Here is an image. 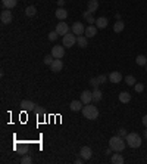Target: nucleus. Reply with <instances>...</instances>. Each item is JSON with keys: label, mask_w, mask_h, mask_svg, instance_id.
Instances as JSON below:
<instances>
[{"label": "nucleus", "mask_w": 147, "mask_h": 164, "mask_svg": "<svg viewBox=\"0 0 147 164\" xmlns=\"http://www.w3.org/2000/svg\"><path fill=\"white\" fill-rule=\"evenodd\" d=\"M109 148H112L113 152H122V151L125 149V141H124V138H121L119 135L110 138L109 139Z\"/></svg>", "instance_id": "obj_1"}, {"label": "nucleus", "mask_w": 147, "mask_h": 164, "mask_svg": "<svg viewBox=\"0 0 147 164\" xmlns=\"http://www.w3.org/2000/svg\"><path fill=\"white\" fill-rule=\"evenodd\" d=\"M82 115L88 120H96L99 117V109L91 104H87L85 107H82Z\"/></svg>", "instance_id": "obj_2"}, {"label": "nucleus", "mask_w": 147, "mask_h": 164, "mask_svg": "<svg viewBox=\"0 0 147 164\" xmlns=\"http://www.w3.org/2000/svg\"><path fill=\"white\" fill-rule=\"evenodd\" d=\"M125 141H127V145L129 148H140L141 146V136L138 133H128Z\"/></svg>", "instance_id": "obj_3"}, {"label": "nucleus", "mask_w": 147, "mask_h": 164, "mask_svg": "<svg viewBox=\"0 0 147 164\" xmlns=\"http://www.w3.org/2000/svg\"><path fill=\"white\" fill-rule=\"evenodd\" d=\"M63 46L65 47H72L74 44L76 43V36L74 34V33H68L66 36H63Z\"/></svg>", "instance_id": "obj_4"}, {"label": "nucleus", "mask_w": 147, "mask_h": 164, "mask_svg": "<svg viewBox=\"0 0 147 164\" xmlns=\"http://www.w3.org/2000/svg\"><path fill=\"white\" fill-rule=\"evenodd\" d=\"M56 33H57L59 36H66V34L69 33V27H68V24L63 22V21H60V22L56 25Z\"/></svg>", "instance_id": "obj_5"}, {"label": "nucleus", "mask_w": 147, "mask_h": 164, "mask_svg": "<svg viewBox=\"0 0 147 164\" xmlns=\"http://www.w3.org/2000/svg\"><path fill=\"white\" fill-rule=\"evenodd\" d=\"M52 55L55 59H62L65 56V46H57L56 44L55 47H52Z\"/></svg>", "instance_id": "obj_6"}, {"label": "nucleus", "mask_w": 147, "mask_h": 164, "mask_svg": "<svg viewBox=\"0 0 147 164\" xmlns=\"http://www.w3.org/2000/svg\"><path fill=\"white\" fill-rule=\"evenodd\" d=\"M12 19H13V17H12V12H10V9H6V11H3L1 14H0V21H1V24H10L12 22Z\"/></svg>", "instance_id": "obj_7"}, {"label": "nucleus", "mask_w": 147, "mask_h": 164, "mask_svg": "<svg viewBox=\"0 0 147 164\" xmlns=\"http://www.w3.org/2000/svg\"><path fill=\"white\" fill-rule=\"evenodd\" d=\"M71 30H72V33L75 36H82V34L85 33V27H84V24H81V22H74Z\"/></svg>", "instance_id": "obj_8"}, {"label": "nucleus", "mask_w": 147, "mask_h": 164, "mask_svg": "<svg viewBox=\"0 0 147 164\" xmlns=\"http://www.w3.org/2000/svg\"><path fill=\"white\" fill-rule=\"evenodd\" d=\"M79 99H81V102H82L84 105H87V104H91V101H93V92L84 90L82 93H81Z\"/></svg>", "instance_id": "obj_9"}, {"label": "nucleus", "mask_w": 147, "mask_h": 164, "mask_svg": "<svg viewBox=\"0 0 147 164\" xmlns=\"http://www.w3.org/2000/svg\"><path fill=\"white\" fill-rule=\"evenodd\" d=\"M21 109H24V111H34V109H37V105L34 102L25 99V101L21 102Z\"/></svg>", "instance_id": "obj_10"}, {"label": "nucleus", "mask_w": 147, "mask_h": 164, "mask_svg": "<svg viewBox=\"0 0 147 164\" xmlns=\"http://www.w3.org/2000/svg\"><path fill=\"white\" fill-rule=\"evenodd\" d=\"M79 155L84 158V160H90L93 157V151L90 146H82L81 148V151H79Z\"/></svg>", "instance_id": "obj_11"}, {"label": "nucleus", "mask_w": 147, "mask_h": 164, "mask_svg": "<svg viewBox=\"0 0 147 164\" xmlns=\"http://www.w3.org/2000/svg\"><path fill=\"white\" fill-rule=\"evenodd\" d=\"M62 68H63V62L60 59H55L50 65V71H53V73H60Z\"/></svg>", "instance_id": "obj_12"}, {"label": "nucleus", "mask_w": 147, "mask_h": 164, "mask_svg": "<svg viewBox=\"0 0 147 164\" xmlns=\"http://www.w3.org/2000/svg\"><path fill=\"white\" fill-rule=\"evenodd\" d=\"M109 80L110 83H121V80H122V74L119 73V71H112V73L109 74Z\"/></svg>", "instance_id": "obj_13"}, {"label": "nucleus", "mask_w": 147, "mask_h": 164, "mask_svg": "<svg viewBox=\"0 0 147 164\" xmlns=\"http://www.w3.org/2000/svg\"><path fill=\"white\" fill-rule=\"evenodd\" d=\"M56 18L60 19V21H63L65 18H68V11L65 9V8H57L56 9Z\"/></svg>", "instance_id": "obj_14"}, {"label": "nucleus", "mask_w": 147, "mask_h": 164, "mask_svg": "<svg viewBox=\"0 0 147 164\" xmlns=\"http://www.w3.org/2000/svg\"><path fill=\"white\" fill-rule=\"evenodd\" d=\"M108 24H109V21H108V18H105V17H100V18L96 19V27H97V28H100V30L106 28V27H108Z\"/></svg>", "instance_id": "obj_15"}, {"label": "nucleus", "mask_w": 147, "mask_h": 164, "mask_svg": "<svg viewBox=\"0 0 147 164\" xmlns=\"http://www.w3.org/2000/svg\"><path fill=\"white\" fill-rule=\"evenodd\" d=\"M110 161H112L113 164H124V163H125V158H124L121 154H112Z\"/></svg>", "instance_id": "obj_16"}, {"label": "nucleus", "mask_w": 147, "mask_h": 164, "mask_svg": "<svg viewBox=\"0 0 147 164\" xmlns=\"http://www.w3.org/2000/svg\"><path fill=\"white\" fill-rule=\"evenodd\" d=\"M85 37H94L97 34V27H94V25H88V27H85Z\"/></svg>", "instance_id": "obj_17"}, {"label": "nucleus", "mask_w": 147, "mask_h": 164, "mask_svg": "<svg viewBox=\"0 0 147 164\" xmlns=\"http://www.w3.org/2000/svg\"><path fill=\"white\" fill-rule=\"evenodd\" d=\"M82 102H81V99L79 101H72L71 104H69V108L72 109V111H82Z\"/></svg>", "instance_id": "obj_18"}, {"label": "nucleus", "mask_w": 147, "mask_h": 164, "mask_svg": "<svg viewBox=\"0 0 147 164\" xmlns=\"http://www.w3.org/2000/svg\"><path fill=\"white\" fill-rule=\"evenodd\" d=\"M124 28H125V24H124V21H121V19H118V21L115 22V25H113V31H115V33H122Z\"/></svg>", "instance_id": "obj_19"}, {"label": "nucleus", "mask_w": 147, "mask_h": 164, "mask_svg": "<svg viewBox=\"0 0 147 164\" xmlns=\"http://www.w3.org/2000/svg\"><path fill=\"white\" fill-rule=\"evenodd\" d=\"M82 18L85 19L90 25H93V24H96V19H94V17H93V12H90V11H85L84 14H82Z\"/></svg>", "instance_id": "obj_20"}, {"label": "nucleus", "mask_w": 147, "mask_h": 164, "mask_svg": "<svg viewBox=\"0 0 147 164\" xmlns=\"http://www.w3.org/2000/svg\"><path fill=\"white\" fill-rule=\"evenodd\" d=\"M76 44H78L79 47H87V44H88L87 37L85 36H76Z\"/></svg>", "instance_id": "obj_21"}, {"label": "nucleus", "mask_w": 147, "mask_h": 164, "mask_svg": "<svg viewBox=\"0 0 147 164\" xmlns=\"http://www.w3.org/2000/svg\"><path fill=\"white\" fill-rule=\"evenodd\" d=\"M103 99V93L100 89H94L93 90V102H100Z\"/></svg>", "instance_id": "obj_22"}, {"label": "nucleus", "mask_w": 147, "mask_h": 164, "mask_svg": "<svg viewBox=\"0 0 147 164\" xmlns=\"http://www.w3.org/2000/svg\"><path fill=\"white\" fill-rule=\"evenodd\" d=\"M18 0H1V5L6 8V9H13L16 6Z\"/></svg>", "instance_id": "obj_23"}, {"label": "nucleus", "mask_w": 147, "mask_h": 164, "mask_svg": "<svg viewBox=\"0 0 147 164\" xmlns=\"http://www.w3.org/2000/svg\"><path fill=\"white\" fill-rule=\"evenodd\" d=\"M119 101L122 104H128L129 101H131V95H129L128 92H121L119 93Z\"/></svg>", "instance_id": "obj_24"}, {"label": "nucleus", "mask_w": 147, "mask_h": 164, "mask_svg": "<svg viewBox=\"0 0 147 164\" xmlns=\"http://www.w3.org/2000/svg\"><path fill=\"white\" fill-rule=\"evenodd\" d=\"M135 62H137V65L144 67V65H147V58L144 55H138V56L135 58Z\"/></svg>", "instance_id": "obj_25"}, {"label": "nucleus", "mask_w": 147, "mask_h": 164, "mask_svg": "<svg viewBox=\"0 0 147 164\" xmlns=\"http://www.w3.org/2000/svg\"><path fill=\"white\" fill-rule=\"evenodd\" d=\"M97 9H99V2H97V0H90V2H88V9H87V11L96 12Z\"/></svg>", "instance_id": "obj_26"}, {"label": "nucleus", "mask_w": 147, "mask_h": 164, "mask_svg": "<svg viewBox=\"0 0 147 164\" xmlns=\"http://www.w3.org/2000/svg\"><path fill=\"white\" fill-rule=\"evenodd\" d=\"M36 14H37V9H36V6H28L27 9H25V15L27 17H36Z\"/></svg>", "instance_id": "obj_27"}, {"label": "nucleus", "mask_w": 147, "mask_h": 164, "mask_svg": "<svg viewBox=\"0 0 147 164\" xmlns=\"http://www.w3.org/2000/svg\"><path fill=\"white\" fill-rule=\"evenodd\" d=\"M125 83H127L128 86H134V84L137 83V81H135V77H134V75H127V77H125Z\"/></svg>", "instance_id": "obj_28"}, {"label": "nucleus", "mask_w": 147, "mask_h": 164, "mask_svg": "<svg viewBox=\"0 0 147 164\" xmlns=\"http://www.w3.org/2000/svg\"><path fill=\"white\" fill-rule=\"evenodd\" d=\"M53 61H55V58H53V55H52V53H50V55H46V56H44V64H46V65H49V67H50Z\"/></svg>", "instance_id": "obj_29"}, {"label": "nucleus", "mask_w": 147, "mask_h": 164, "mask_svg": "<svg viewBox=\"0 0 147 164\" xmlns=\"http://www.w3.org/2000/svg\"><path fill=\"white\" fill-rule=\"evenodd\" d=\"M90 84H91L93 89H99L100 81H99V78H97V77H96V78H90Z\"/></svg>", "instance_id": "obj_30"}, {"label": "nucleus", "mask_w": 147, "mask_h": 164, "mask_svg": "<svg viewBox=\"0 0 147 164\" xmlns=\"http://www.w3.org/2000/svg\"><path fill=\"white\" fill-rule=\"evenodd\" d=\"M31 163H33V158L30 155H24L21 158V164H31Z\"/></svg>", "instance_id": "obj_31"}, {"label": "nucleus", "mask_w": 147, "mask_h": 164, "mask_svg": "<svg viewBox=\"0 0 147 164\" xmlns=\"http://www.w3.org/2000/svg\"><path fill=\"white\" fill-rule=\"evenodd\" d=\"M134 89H135L137 93H141V92L144 90V86H143L141 83H135V84H134Z\"/></svg>", "instance_id": "obj_32"}, {"label": "nucleus", "mask_w": 147, "mask_h": 164, "mask_svg": "<svg viewBox=\"0 0 147 164\" xmlns=\"http://www.w3.org/2000/svg\"><path fill=\"white\" fill-rule=\"evenodd\" d=\"M97 78H99V81H100V84H103V83H106V80H108L109 77H108V75H105V74H100V75H99Z\"/></svg>", "instance_id": "obj_33"}, {"label": "nucleus", "mask_w": 147, "mask_h": 164, "mask_svg": "<svg viewBox=\"0 0 147 164\" xmlns=\"http://www.w3.org/2000/svg\"><path fill=\"white\" fill-rule=\"evenodd\" d=\"M57 36H59V34H57L56 31H52V33H49V40H50V41H55L56 38H57Z\"/></svg>", "instance_id": "obj_34"}, {"label": "nucleus", "mask_w": 147, "mask_h": 164, "mask_svg": "<svg viewBox=\"0 0 147 164\" xmlns=\"http://www.w3.org/2000/svg\"><path fill=\"white\" fill-rule=\"evenodd\" d=\"M118 135L121 136V138H127V130L124 127H121L119 130H118Z\"/></svg>", "instance_id": "obj_35"}, {"label": "nucleus", "mask_w": 147, "mask_h": 164, "mask_svg": "<svg viewBox=\"0 0 147 164\" xmlns=\"http://www.w3.org/2000/svg\"><path fill=\"white\" fill-rule=\"evenodd\" d=\"M57 5H59V8H63L65 6V0H57Z\"/></svg>", "instance_id": "obj_36"}, {"label": "nucleus", "mask_w": 147, "mask_h": 164, "mask_svg": "<svg viewBox=\"0 0 147 164\" xmlns=\"http://www.w3.org/2000/svg\"><path fill=\"white\" fill-rule=\"evenodd\" d=\"M141 121H143V124H144V127H147V115H144V117L141 118Z\"/></svg>", "instance_id": "obj_37"}, {"label": "nucleus", "mask_w": 147, "mask_h": 164, "mask_svg": "<svg viewBox=\"0 0 147 164\" xmlns=\"http://www.w3.org/2000/svg\"><path fill=\"white\" fill-rule=\"evenodd\" d=\"M82 161H84V158H82V157H81V158H78V160H75V163H76V164H81Z\"/></svg>", "instance_id": "obj_38"}, {"label": "nucleus", "mask_w": 147, "mask_h": 164, "mask_svg": "<svg viewBox=\"0 0 147 164\" xmlns=\"http://www.w3.org/2000/svg\"><path fill=\"white\" fill-rule=\"evenodd\" d=\"M144 138L147 139V127H146V130H144Z\"/></svg>", "instance_id": "obj_39"}, {"label": "nucleus", "mask_w": 147, "mask_h": 164, "mask_svg": "<svg viewBox=\"0 0 147 164\" xmlns=\"http://www.w3.org/2000/svg\"><path fill=\"white\" fill-rule=\"evenodd\" d=\"M144 68H146V71H147V65H144Z\"/></svg>", "instance_id": "obj_40"}]
</instances>
